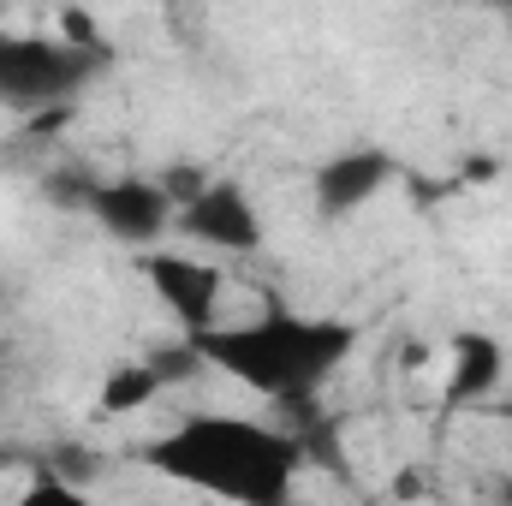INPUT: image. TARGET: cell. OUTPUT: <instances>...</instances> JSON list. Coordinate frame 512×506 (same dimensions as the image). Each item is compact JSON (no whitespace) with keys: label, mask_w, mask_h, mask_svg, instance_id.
<instances>
[{"label":"cell","mask_w":512,"mask_h":506,"mask_svg":"<svg viewBox=\"0 0 512 506\" xmlns=\"http://www.w3.org/2000/svg\"><path fill=\"white\" fill-rule=\"evenodd\" d=\"M137 459L155 477H167L179 489H197L209 501L292 506L304 441L292 429L256 423V417H239V411H197V417H179L167 435L143 441Z\"/></svg>","instance_id":"6da1fadb"},{"label":"cell","mask_w":512,"mask_h":506,"mask_svg":"<svg viewBox=\"0 0 512 506\" xmlns=\"http://www.w3.org/2000/svg\"><path fill=\"white\" fill-rule=\"evenodd\" d=\"M203 370H221L227 381L251 387L256 399L274 405H310L328 376L352 358L358 328L340 316H298L286 304H268L256 322H233V328H209L203 340H185Z\"/></svg>","instance_id":"7a4b0ae2"},{"label":"cell","mask_w":512,"mask_h":506,"mask_svg":"<svg viewBox=\"0 0 512 506\" xmlns=\"http://www.w3.org/2000/svg\"><path fill=\"white\" fill-rule=\"evenodd\" d=\"M102 66H108V54L96 42L0 30V108H12V114L66 108V102H78L90 90V78Z\"/></svg>","instance_id":"3957f363"},{"label":"cell","mask_w":512,"mask_h":506,"mask_svg":"<svg viewBox=\"0 0 512 506\" xmlns=\"http://www.w3.org/2000/svg\"><path fill=\"white\" fill-rule=\"evenodd\" d=\"M143 280L161 298V310L185 328V340H203L209 328H221L227 274L215 262H197V256H179V251H149L143 256Z\"/></svg>","instance_id":"277c9868"},{"label":"cell","mask_w":512,"mask_h":506,"mask_svg":"<svg viewBox=\"0 0 512 506\" xmlns=\"http://www.w3.org/2000/svg\"><path fill=\"white\" fill-rule=\"evenodd\" d=\"M90 221L114 239V245H131V251H149L173 221L179 209L167 203L161 179H143V173H120V179H102L96 185V203H90Z\"/></svg>","instance_id":"5b68a950"},{"label":"cell","mask_w":512,"mask_h":506,"mask_svg":"<svg viewBox=\"0 0 512 506\" xmlns=\"http://www.w3.org/2000/svg\"><path fill=\"white\" fill-rule=\"evenodd\" d=\"M191 245H209V251H227V256H245V251H262V215H256L251 191L239 179H209V191L197 203L179 209L173 221Z\"/></svg>","instance_id":"8992f818"},{"label":"cell","mask_w":512,"mask_h":506,"mask_svg":"<svg viewBox=\"0 0 512 506\" xmlns=\"http://www.w3.org/2000/svg\"><path fill=\"white\" fill-rule=\"evenodd\" d=\"M393 173H399L393 155L376 149V143H352V149L328 155V161L316 167V179H310L316 215H322V221H352V215H364L387 185H393Z\"/></svg>","instance_id":"52a82bcc"},{"label":"cell","mask_w":512,"mask_h":506,"mask_svg":"<svg viewBox=\"0 0 512 506\" xmlns=\"http://www.w3.org/2000/svg\"><path fill=\"white\" fill-rule=\"evenodd\" d=\"M447 405H477V399H495L501 381H507V346L483 328H465L453 334L447 346Z\"/></svg>","instance_id":"ba28073f"},{"label":"cell","mask_w":512,"mask_h":506,"mask_svg":"<svg viewBox=\"0 0 512 506\" xmlns=\"http://www.w3.org/2000/svg\"><path fill=\"white\" fill-rule=\"evenodd\" d=\"M161 387H167V381L155 376V364H149V358H143V364H120V370L108 376V387H102V411H114V417L143 411Z\"/></svg>","instance_id":"9c48e42d"},{"label":"cell","mask_w":512,"mask_h":506,"mask_svg":"<svg viewBox=\"0 0 512 506\" xmlns=\"http://www.w3.org/2000/svg\"><path fill=\"white\" fill-rule=\"evenodd\" d=\"M96 185H102V179H90L84 167H54V173L42 179V197H48L54 209H72V215H90V203H96Z\"/></svg>","instance_id":"30bf717a"},{"label":"cell","mask_w":512,"mask_h":506,"mask_svg":"<svg viewBox=\"0 0 512 506\" xmlns=\"http://www.w3.org/2000/svg\"><path fill=\"white\" fill-rule=\"evenodd\" d=\"M209 179H215V173H203V167H185V161H179V167H161V191H167V203H173V209L197 203V197L209 191Z\"/></svg>","instance_id":"8fae6325"},{"label":"cell","mask_w":512,"mask_h":506,"mask_svg":"<svg viewBox=\"0 0 512 506\" xmlns=\"http://www.w3.org/2000/svg\"><path fill=\"white\" fill-rule=\"evenodd\" d=\"M12 506H96V501H90L78 483H60V477H36V483H30V489H24V495H18Z\"/></svg>","instance_id":"7c38bea8"},{"label":"cell","mask_w":512,"mask_h":506,"mask_svg":"<svg viewBox=\"0 0 512 506\" xmlns=\"http://www.w3.org/2000/svg\"><path fill=\"white\" fill-rule=\"evenodd\" d=\"M495 501H501V506H512V477H501V489H495Z\"/></svg>","instance_id":"4fadbf2b"},{"label":"cell","mask_w":512,"mask_h":506,"mask_svg":"<svg viewBox=\"0 0 512 506\" xmlns=\"http://www.w3.org/2000/svg\"><path fill=\"white\" fill-rule=\"evenodd\" d=\"M495 411H501V417L512 423V393H507V399H495Z\"/></svg>","instance_id":"5bb4252c"},{"label":"cell","mask_w":512,"mask_h":506,"mask_svg":"<svg viewBox=\"0 0 512 506\" xmlns=\"http://www.w3.org/2000/svg\"><path fill=\"white\" fill-rule=\"evenodd\" d=\"M6 381H12V376H6V358H0V399H6Z\"/></svg>","instance_id":"9a60e30c"}]
</instances>
